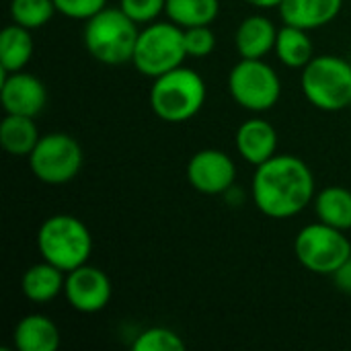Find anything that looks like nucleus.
Segmentation results:
<instances>
[{"instance_id":"5","label":"nucleus","mask_w":351,"mask_h":351,"mask_svg":"<svg viewBox=\"0 0 351 351\" xmlns=\"http://www.w3.org/2000/svg\"><path fill=\"white\" fill-rule=\"evenodd\" d=\"M306 101L327 113H337L351 105V62L325 53L315 56L300 74Z\"/></svg>"},{"instance_id":"2","label":"nucleus","mask_w":351,"mask_h":351,"mask_svg":"<svg viewBox=\"0 0 351 351\" xmlns=\"http://www.w3.org/2000/svg\"><path fill=\"white\" fill-rule=\"evenodd\" d=\"M138 23H134L119 6H105L84 21L82 41L86 51L105 66H121L132 62L138 43Z\"/></svg>"},{"instance_id":"7","label":"nucleus","mask_w":351,"mask_h":351,"mask_svg":"<svg viewBox=\"0 0 351 351\" xmlns=\"http://www.w3.org/2000/svg\"><path fill=\"white\" fill-rule=\"evenodd\" d=\"M298 263L317 276H333L351 257V243L346 230L333 228L325 222L304 226L294 241Z\"/></svg>"},{"instance_id":"20","label":"nucleus","mask_w":351,"mask_h":351,"mask_svg":"<svg viewBox=\"0 0 351 351\" xmlns=\"http://www.w3.org/2000/svg\"><path fill=\"white\" fill-rule=\"evenodd\" d=\"M274 51L286 68L294 70H302L315 58V45L308 37V31L292 25H284L278 29Z\"/></svg>"},{"instance_id":"24","label":"nucleus","mask_w":351,"mask_h":351,"mask_svg":"<svg viewBox=\"0 0 351 351\" xmlns=\"http://www.w3.org/2000/svg\"><path fill=\"white\" fill-rule=\"evenodd\" d=\"M134 351H183L185 350V341L181 339V335H177L173 329L169 327H150L146 331H142L134 343Z\"/></svg>"},{"instance_id":"12","label":"nucleus","mask_w":351,"mask_h":351,"mask_svg":"<svg viewBox=\"0 0 351 351\" xmlns=\"http://www.w3.org/2000/svg\"><path fill=\"white\" fill-rule=\"evenodd\" d=\"M0 82V103L4 113L37 117L47 105L45 84L31 72H2Z\"/></svg>"},{"instance_id":"18","label":"nucleus","mask_w":351,"mask_h":351,"mask_svg":"<svg viewBox=\"0 0 351 351\" xmlns=\"http://www.w3.org/2000/svg\"><path fill=\"white\" fill-rule=\"evenodd\" d=\"M39 138L41 134L35 125V117L6 113L0 121V146L10 156H29Z\"/></svg>"},{"instance_id":"28","label":"nucleus","mask_w":351,"mask_h":351,"mask_svg":"<svg viewBox=\"0 0 351 351\" xmlns=\"http://www.w3.org/2000/svg\"><path fill=\"white\" fill-rule=\"evenodd\" d=\"M333 280H335V286L346 292V294H351V257L333 274Z\"/></svg>"},{"instance_id":"15","label":"nucleus","mask_w":351,"mask_h":351,"mask_svg":"<svg viewBox=\"0 0 351 351\" xmlns=\"http://www.w3.org/2000/svg\"><path fill=\"white\" fill-rule=\"evenodd\" d=\"M278 39V27L263 14H249L241 21L234 33V45L241 58L263 60L274 51Z\"/></svg>"},{"instance_id":"16","label":"nucleus","mask_w":351,"mask_h":351,"mask_svg":"<svg viewBox=\"0 0 351 351\" xmlns=\"http://www.w3.org/2000/svg\"><path fill=\"white\" fill-rule=\"evenodd\" d=\"M66 271L41 259V263L31 265L21 280L23 296L33 304H49L60 294H64Z\"/></svg>"},{"instance_id":"4","label":"nucleus","mask_w":351,"mask_h":351,"mask_svg":"<svg viewBox=\"0 0 351 351\" xmlns=\"http://www.w3.org/2000/svg\"><path fill=\"white\" fill-rule=\"evenodd\" d=\"M37 251L43 261L68 274L88 263L93 253V237L80 218L56 214L41 222L37 230Z\"/></svg>"},{"instance_id":"27","label":"nucleus","mask_w":351,"mask_h":351,"mask_svg":"<svg viewBox=\"0 0 351 351\" xmlns=\"http://www.w3.org/2000/svg\"><path fill=\"white\" fill-rule=\"evenodd\" d=\"M56 10L74 21H88L107 6V0H53Z\"/></svg>"},{"instance_id":"10","label":"nucleus","mask_w":351,"mask_h":351,"mask_svg":"<svg viewBox=\"0 0 351 351\" xmlns=\"http://www.w3.org/2000/svg\"><path fill=\"white\" fill-rule=\"evenodd\" d=\"M187 181L197 193L222 195L228 193L237 181V165L224 150L204 148L189 158Z\"/></svg>"},{"instance_id":"6","label":"nucleus","mask_w":351,"mask_h":351,"mask_svg":"<svg viewBox=\"0 0 351 351\" xmlns=\"http://www.w3.org/2000/svg\"><path fill=\"white\" fill-rule=\"evenodd\" d=\"M187 58L183 43V29L173 21L148 23L140 29L138 43L134 49V68L148 78H158L179 66Z\"/></svg>"},{"instance_id":"30","label":"nucleus","mask_w":351,"mask_h":351,"mask_svg":"<svg viewBox=\"0 0 351 351\" xmlns=\"http://www.w3.org/2000/svg\"><path fill=\"white\" fill-rule=\"evenodd\" d=\"M350 109H351V105H350Z\"/></svg>"},{"instance_id":"22","label":"nucleus","mask_w":351,"mask_h":351,"mask_svg":"<svg viewBox=\"0 0 351 351\" xmlns=\"http://www.w3.org/2000/svg\"><path fill=\"white\" fill-rule=\"evenodd\" d=\"M220 12L218 0H167L165 14L181 29L212 25Z\"/></svg>"},{"instance_id":"26","label":"nucleus","mask_w":351,"mask_h":351,"mask_svg":"<svg viewBox=\"0 0 351 351\" xmlns=\"http://www.w3.org/2000/svg\"><path fill=\"white\" fill-rule=\"evenodd\" d=\"M167 0H119V8L138 25L154 23L165 12Z\"/></svg>"},{"instance_id":"23","label":"nucleus","mask_w":351,"mask_h":351,"mask_svg":"<svg viewBox=\"0 0 351 351\" xmlns=\"http://www.w3.org/2000/svg\"><path fill=\"white\" fill-rule=\"evenodd\" d=\"M8 12L14 25L35 31L45 27L58 10L53 0H10Z\"/></svg>"},{"instance_id":"25","label":"nucleus","mask_w":351,"mask_h":351,"mask_svg":"<svg viewBox=\"0 0 351 351\" xmlns=\"http://www.w3.org/2000/svg\"><path fill=\"white\" fill-rule=\"evenodd\" d=\"M183 43L187 58H208L216 49V33L210 25L183 29Z\"/></svg>"},{"instance_id":"9","label":"nucleus","mask_w":351,"mask_h":351,"mask_svg":"<svg viewBox=\"0 0 351 351\" xmlns=\"http://www.w3.org/2000/svg\"><path fill=\"white\" fill-rule=\"evenodd\" d=\"M31 173L45 185H66L82 169L84 154L76 138L64 132H51L39 138L27 156Z\"/></svg>"},{"instance_id":"14","label":"nucleus","mask_w":351,"mask_h":351,"mask_svg":"<svg viewBox=\"0 0 351 351\" xmlns=\"http://www.w3.org/2000/svg\"><path fill=\"white\" fill-rule=\"evenodd\" d=\"M278 8L284 25L313 31L333 23L343 8V0H284Z\"/></svg>"},{"instance_id":"1","label":"nucleus","mask_w":351,"mask_h":351,"mask_svg":"<svg viewBox=\"0 0 351 351\" xmlns=\"http://www.w3.org/2000/svg\"><path fill=\"white\" fill-rule=\"evenodd\" d=\"M251 195L255 208L274 220L298 216L315 202V175L311 167L292 154H276L255 167Z\"/></svg>"},{"instance_id":"8","label":"nucleus","mask_w":351,"mask_h":351,"mask_svg":"<svg viewBox=\"0 0 351 351\" xmlns=\"http://www.w3.org/2000/svg\"><path fill=\"white\" fill-rule=\"evenodd\" d=\"M228 93L243 109L263 113L278 105L282 80L265 60L241 58L228 74Z\"/></svg>"},{"instance_id":"3","label":"nucleus","mask_w":351,"mask_h":351,"mask_svg":"<svg viewBox=\"0 0 351 351\" xmlns=\"http://www.w3.org/2000/svg\"><path fill=\"white\" fill-rule=\"evenodd\" d=\"M204 78L187 66H179L158 78H152L150 107L167 123H183L195 117L206 103Z\"/></svg>"},{"instance_id":"21","label":"nucleus","mask_w":351,"mask_h":351,"mask_svg":"<svg viewBox=\"0 0 351 351\" xmlns=\"http://www.w3.org/2000/svg\"><path fill=\"white\" fill-rule=\"evenodd\" d=\"M317 218L333 228L350 230L351 228V191L341 185H331L321 189L315 195Z\"/></svg>"},{"instance_id":"11","label":"nucleus","mask_w":351,"mask_h":351,"mask_svg":"<svg viewBox=\"0 0 351 351\" xmlns=\"http://www.w3.org/2000/svg\"><path fill=\"white\" fill-rule=\"evenodd\" d=\"M64 296L76 313L95 315L109 304L113 296V286L103 269L84 263L66 274Z\"/></svg>"},{"instance_id":"13","label":"nucleus","mask_w":351,"mask_h":351,"mask_svg":"<svg viewBox=\"0 0 351 351\" xmlns=\"http://www.w3.org/2000/svg\"><path fill=\"white\" fill-rule=\"evenodd\" d=\"M234 144L243 160L259 167L278 154V132L269 121L261 117H251L239 125Z\"/></svg>"},{"instance_id":"29","label":"nucleus","mask_w":351,"mask_h":351,"mask_svg":"<svg viewBox=\"0 0 351 351\" xmlns=\"http://www.w3.org/2000/svg\"><path fill=\"white\" fill-rule=\"evenodd\" d=\"M247 4H251V6H255V8H276V6H280L284 0H245Z\"/></svg>"},{"instance_id":"17","label":"nucleus","mask_w":351,"mask_h":351,"mask_svg":"<svg viewBox=\"0 0 351 351\" xmlns=\"http://www.w3.org/2000/svg\"><path fill=\"white\" fill-rule=\"evenodd\" d=\"M12 343L19 351H56L60 348V329L49 317L33 313L16 323Z\"/></svg>"},{"instance_id":"19","label":"nucleus","mask_w":351,"mask_h":351,"mask_svg":"<svg viewBox=\"0 0 351 351\" xmlns=\"http://www.w3.org/2000/svg\"><path fill=\"white\" fill-rule=\"evenodd\" d=\"M33 37L31 29L21 25H8L0 33V70L2 72H19L33 58Z\"/></svg>"}]
</instances>
